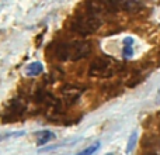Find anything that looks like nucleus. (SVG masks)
<instances>
[{
	"mask_svg": "<svg viewBox=\"0 0 160 155\" xmlns=\"http://www.w3.org/2000/svg\"><path fill=\"white\" fill-rule=\"evenodd\" d=\"M83 89H78L76 86H66V88L63 89V97L65 100L68 102V104H72V103H75L76 100H78V97L82 94Z\"/></svg>",
	"mask_w": 160,
	"mask_h": 155,
	"instance_id": "nucleus-4",
	"label": "nucleus"
},
{
	"mask_svg": "<svg viewBox=\"0 0 160 155\" xmlns=\"http://www.w3.org/2000/svg\"><path fill=\"white\" fill-rule=\"evenodd\" d=\"M108 155H112V154H108Z\"/></svg>",
	"mask_w": 160,
	"mask_h": 155,
	"instance_id": "nucleus-11",
	"label": "nucleus"
},
{
	"mask_svg": "<svg viewBox=\"0 0 160 155\" xmlns=\"http://www.w3.org/2000/svg\"><path fill=\"white\" fill-rule=\"evenodd\" d=\"M44 72V65L39 61H34L25 67V75L27 76H38Z\"/></svg>",
	"mask_w": 160,
	"mask_h": 155,
	"instance_id": "nucleus-5",
	"label": "nucleus"
},
{
	"mask_svg": "<svg viewBox=\"0 0 160 155\" xmlns=\"http://www.w3.org/2000/svg\"><path fill=\"white\" fill-rule=\"evenodd\" d=\"M122 56L125 59H129L133 56V45H124L122 47Z\"/></svg>",
	"mask_w": 160,
	"mask_h": 155,
	"instance_id": "nucleus-8",
	"label": "nucleus"
},
{
	"mask_svg": "<svg viewBox=\"0 0 160 155\" xmlns=\"http://www.w3.org/2000/svg\"><path fill=\"white\" fill-rule=\"evenodd\" d=\"M133 44H135V40L132 37H125L122 40V45H133Z\"/></svg>",
	"mask_w": 160,
	"mask_h": 155,
	"instance_id": "nucleus-9",
	"label": "nucleus"
},
{
	"mask_svg": "<svg viewBox=\"0 0 160 155\" xmlns=\"http://www.w3.org/2000/svg\"><path fill=\"white\" fill-rule=\"evenodd\" d=\"M136 142H138V131H132L128 138V144H127V154H132L133 148H135Z\"/></svg>",
	"mask_w": 160,
	"mask_h": 155,
	"instance_id": "nucleus-6",
	"label": "nucleus"
},
{
	"mask_svg": "<svg viewBox=\"0 0 160 155\" xmlns=\"http://www.w3.org/2000/svg\"><path fill=\"white\" fill-rule=\"evenodd\" d=\"M156 103L160 104V89H159V92H158V96H156Z\"/></svg>",
	"mask_w": 160,
	"mask_h": 155,
	"instance_id": "nucleus-10",
	"label": "nucleus"
},
{
	"mask_svg": "<svg viewBox=\"0 0 160 155\" xmlns=\"http://www.w3.org/2000/svg\"><path fill=\"white\" fill-rule=\"evenodd\" d=\"M118 65L115 61H112L108 56H100L96 58L90 65L88 69V75L91 76H98V78H108L117 72Z\"/></svg>",
	"mask_w": 160,
	"mask_h": 155,
	"instance_id": "nucleus-1",
	"label": "nucleus"
},
{
	"mask_svg": "<svg viewBox=\"0 0 160 155\" xmlns=\"http://www.w3.org/2000/svg\"><path fill=\"white\" fill-rule=\"evenodd\" d=\"M100 145H101V144H100V141H96V142H93L90 147L84 148V150H82L80 152L75 154V155H93L94 152H97V151H98Z\"/></svg>",
	"mask_w": 160,
	"mask_h": 155,
	"instance_id": "nucleus-7",
	"label": "nucleus"
},
{
	"mask_svg": "<svg viewBox=\"0 0 160 155\" xmlns=\"http://www.w3.org/2000/svg\"><path fill=\"white\" fill-rule=\"evenodd\" d=\"M34 137H35V142L38 147H41V145H45L47 142L52 141L53 138H55V133L51 130H41V131H37V133H34Z\"/></svg>",
	"mask_w": 160,
	"mask_h": 155,
	"instance_id": "nucleus-3",
	"label": "nucleus"
},
{
	"mask_svg": "<svg viewBox=\"0 0 160 155\" xmlns=\"http://www.w3.org/2000/svg\"><path fill=\"white\" fill-rule=\"evenodd\" d=\"M27 110V106L20 99H11L7 103L3 111L0 113V119L3 123H14L22 117V114Z\"/></svg>",
	"mask_w": 160,
	"mask_h": 155,
	"instance_id": "nucleus-2",
	"label": "nucleus"
}]
</instances>
